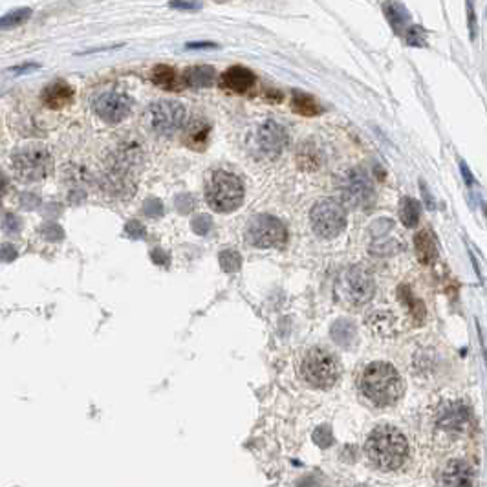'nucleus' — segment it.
<instances>
[{
  "instance_id": "2f4dec72",
  "label": "nucleus",
  "mask_w": 487,
  "mask_h": 487,
  "mask_svg": "<svg viewBox=\"0 0 487 487\" xmlns=\"http://www.w3.org/2000/svg\"><path fill=\"white\" fill-rule=\"evenodd\" d=\"M211 225H212V222L209 216L200 215V216H196L195 220H193V231H195L196 235H200V237H204V235L209 233Z\"/></svg>"
},
{
  "instance_id": "f3484780",
  "label": "nucleus",
  "mask_w": 487,
  "mask_h": 487,
  "mask_svg": "<svg viewBox=\"0 0 487 487\" xmlns=\"http://www.w3.org/2000/svg\"><path fill=\"white\" fill-rule=\"evenodd\" d=\"M383 11H385L386 21L390 22V26H392V30H394L396 34H407V30L411 28V15H409L407 9L403 8V4H399L396 0H389V2H385V6H383Z\"/></svg>"
},
{
  "instance_id": "5701e85b",
  "label": "nucleus",
  "mask_w": 487,
  "mask_h": 487,
  "mask_svg": "<svg viewBox=\"0 0 487 487\" xmlns=\"http://www.w3.org/2000/svg\"><path fill=\"white\" fill-rule=\"evenodd\" d=\"M31 15H34V9L31 8L13 9V11L2 15V19H0V28H2V30H13V28L24 24L26 21H30Z\"/></svg>"
},
{
  "instance_id": "bb28decb",
  "label": "nucleus",
  "mask_w": 487,
  "mask_h": 487,
  "mask_svg": "<svg viewBox=\"0 0 487 487\" xmlns=\"http://www.w3.org/2000/svg\"><path fill=\"white\" fill-rule=\"evenodd\" d=\"M218 260H220V266L224 272L227 273H235L240 270L242 266V259L240 255L237 253V251H222L220 257H218Z\"/></svg>"
},
{
  "instance_id": "72a5a7b5",
  "label": "nucleus",
  "mask_w": 487,
  "mask_h": 487,
  "mask_svg": "<svg viewBox=\"0 0 487 487\" xmlns=\"http://www.w3.org/2000/svg\"><path fill=\"white\" fill-rule=\"evenodd\" d=\"M41 233H43V237L50 242H57L63 238V229L57 224H46L41 229Z\"/></svg>"
},
{
  "instance_id": "4468645a",
  "label": "nucleus",
  "mask_w": 487,
  "mask_h": 487,
  "mask_svg": "<svg viewBox=\"0 0 487 487\" xmlns=\"http://www.w3.org/2000/svg\"><path fill=\"white\" fill-rule=\"evenodd\" d=\"M255 81H257V77L250 68H246V66H231L220 76V86L224 90H229V92L244 93L250 88H253Z\"/></svg>"
},
{
  "instance_id": "f8f14e48",
  "label": "nucleus",
  "mask_w": 487,
  "mask_h": 487,
  "mask_svg": "<svg viewBox=\"0 0 487 487\" xmlns=\"http://www.w3.org/2000/svg\"><path fill=\"white\" fill-rule=\"evenodd\" d=\"M257 145L260 153L270 160L279 158L288 145V130L273 119H267L257 130Z\"/></svg>"
},
{
  "instance_id": "ddd939ff",
  "label": "nucleus",
  "mask_w": 487,
  "mask_h": 487,
  "mask_svg": "<svg viewBox=\"0 0 487 487\" xmlns=\"http://www.w3.org/2000/svg\"><path fill=\"white\" fill-rule=\"evenodd\" d=\"M438 425L447 432L463 431L471 419L469 409L463 403H445L436 416Z\"/></svg>"
},
{
  "instance_id": "a211bd4d",
  "label": "nucleus",
  "mask_w": 487,
  "mask_h": 487,
  "mask_svg": "<svg viewBox=\"0 0 487 487\" xmlns=\"http://www.w3.org/2000/svg\"><path fill=\"white\" fill-rule=\"evenodd\" d=\"M183 83L193 88H207L215 83L216 70L209 64H198V66H191L183 72Z\"/></svg>"
},
{
  "instance_id": "e433bc0d",
  "label": "nucleus",
  "mask_w": 487,
  "mask_h": 487,
  "mask_svg": "<svg viewBox=\"0 0 487 487\" xmlns=\"http://www.w3.org/2000/svg\"><path fill=\"white\" fill-rule=\"evenodd\" d=\"M41 68V64L37 63H26V64H21V66H13L9 72L11 73H17V76H21V73H31L35 72V70Z\"/></svg>"
},
{
  "instance_id": "4c0bfd02",
  "label": "nucleus",
  "mask_w": 487,
  "mask_h": 487,
  "mask_svg": "<svg viewBox=\"0 0 487 487\" xmlns=\"http://www.w3.org/2000/svg\"><path fill=\"white\" fill-rule=\"evenodd\" d=\"M150 257H153V262L158 264V266H163V267L169 266V255H167L165 251L154 250L153 253H150Z\"/></svg>"
},
{
  "instance_id": "473e14b6",
  "label": "nucleus",
  "mask_w": 487,
  "mask_h": 487,
  "mask_svg": "<svg viewBox=\"0 0 487 487\" xmlns=\"http://www.w3.org/2000/svg\"><path fill=\"white\" fill-rule=\"evenodd\" d=\"M2 224H4V231L8 235H17L19 231H21V220H19V216L13 215V212H6Z\"/></svg>"
},
{
  "instance_id": "9d476101",
  "label": "nucleus",
  "mask_w": 487,
  "mask_h": 487,
  "mask_svg": "<svg viewBox=\"0 0 487 487\" xmlns=\"http://www.w3.org/2000/svg\"><path fill=\"white\" fill-rule=\"evenodd\" d=\"M92 111L105 123H121L132 111V99L121 92H103L92 99Z\"/></svg>"
},
{
  "instance_id": "aec40b11",
  "label": "nucleus",
  "mask_w": 487,
  "mask_h": 487,
  "mask_svg": "<svg viewBox=\"0 0 487 487\" xmlns=\"http://www.w3.org/2000/svg\"><path fill=\"white\" fill-rule=\"evenodd\" d=\"M414 250L418 255V260L425 266L432 264L436 260V244L432 240L427 231H419L414 237Z\"/></svg>"
},
{
  "instance_id": "4be33fe9",
  "label": "nucleus",
  "mask_w": 487,
  "mask_h": 487,
  "mask_svg": "<svg viewBox=\"0 0 487 487\" xmlns=\"http://www.w3.org/2000/svg\"><path fill=\"white\" fill-rule=\"evenodd\" d=\"M292 106L297 114L306 116V118H312V116L321 114V106H319L317 103H315V99L312 98V96H308V93H302V92L293 93Z\"/></svg>"
},
{
  "instance_id": "2eb2a0df",
  "label": "nucleus",
  "mask_w": 487,
  "mask_h": 487,
  "mask_svg": "<svg viewBox=\"0 0 487 487\" xmlns=\"http://www.w3.org/2000/svg\"><path fill=\"white\" fill-rule=\"evenodd\" d=\"M43 103L51 108V111H59L68 106L73 101V88L66 83V81H53L46 88L43 90Z\"/></svg>"
},
{
  "instance_id": "f03ea898",
  "label": "nucleus",
  "mask_w": 487,
  "mask_h": 487,
  "mask_svg": "<svg viewBox=\"0 0 487 487\" xmlns=\"http://www.w3.org/2000/svg\"><path fill=\"white\" fill-rule=\"evenodd\" d=\"M364 451L374 467L381 471H396L407 460L409 441L396 427L381 425L370 432Z\"/></svg>"
},
{
  "instance_id": "c9c22d12",
  "label": "nucleus",
  "mask_w": 487,
  "mask_h": 487,
  "mask_svg": "<svg viewBox=\"0 0 487 487\" xmlns=\"http://www.w3.org/2000/svg\"><path fill=\"white\" fill-rule=\"evenodd\" d=\"M127 235L130 238H134V240H138V238H143L145 237V227L140 224V222H128Z\"/></svg>"
},
{
  "instance_id": "423d86ee",
  "label": "nucleus",
  "mask_w": 487,
  "mask_h": 487,
  "mask_svg": "<svg viewBox=\"0 0 487 487\" xmlns=\"http://www.w3.org/2000/svg\"><path fill=\"white\" fill-rule=\"evenodd\" d=\"M13 167H15L19 178L26 180V182H39L50 174L51 154L43 145H28L15 153Z\"/></svg>"
},
{
  "instance_id": "0eeeda50",
  "label": "nucleus",
  "mask_w": 487,
  "mask_h": 487,
  "mask_svg": "<svg viewBox=\"0 0 487 487\" xmlns=\"http://www.w3.org/2000/svg\"><path fill=\"white\" fill-rule=\"evenodd\" d=\"M339 189L341 200L348 207L354 209H366L372 205L376 193H374V185L370 182L369 174L363 169H350L343 174L337 183Z\"/></svg>"
},
{
  "instance_id": "39448f33",
  "label": "nucleus",
  "mask_w": 487,
  "mask_h": 487,
  "mask_svg": "<svg viewBox=\"0 0 487 487\" xmlns=\"http://www.w3.org/2000/svg\"><path fill=\"white\" fill-rule=\"evenodd\" d=\"M145 119H147L148 127L153 128L156 134L173 136L185 125L187 111L182 103L161 99V101H156L148 106Z\"/></svg>"
},
{
  "instance_id": "ea45409f",
  "label": "nucleus",
  "mask_w": 487,
  "mask_h": 487,
  "mask_svg": "<svg viewBox=\"0 0 487 487\" xmlns=\"http://www.w3.org/2000/svg\"><path fill=\"white\" fill-rule=\"evenodd\" d=\"M467 13H469V31L471 37H475L476 34V19H475V9H473V4H467Z\"/></svg>"
},
{
  "instance_id": "412c9836",
  "label": "nucleus",
  "mask_w": 487,
  "mask_h": 487,
  "mask_svg": "<svg viewBox=\"0 0 487 487\" xmlns=\"http://www.w3.org/2000/svg\"><path fill=\"white\" fill-rule=\"evenodd\" d=\"M332 337L341 347H350L354 343V339H356V327L350 321H347V319H339L332 327Z\"/></svg>"
},
{
  "instance_id": "c85d7f7f",
  "label": "nucleus",
  "mask_w": 487,
  "mask_h": 487,
  "mask_svg": "<svg viewBox=\"0 0 487 487\" xmlns=\"http://www.w3.org/2000/svg\"><path fill=\"white\" fill-rule=\"evenodd\" d=\"M314 441L319 447H330L334 444V432L328 425H321L314 431Z\"/></svg>"
},
{
  "instance_id": "1a4fd4ad",
  "label": "nucleus",
  "mask_w": 487,
  "mask_h": 487,
  "mask_svg": "<svg viewBox=\"0 0 487 487\" xmlns=\"http://www.w3.org/2000/svg\"><path fill=\"white\" fill-rule=\"evenodd\" d=\"M288 238V231L282 222L272 215H259L247 224L246 240L255 247L282 246Z\"/></svg>"
},
{
  "instance_id": "6e6552de",
  "label": "nucleus",
  "mask_w": 487,
  "mask_h": 487,
  "mask_svg": "<svg viewBox=\"0 0 487 487\" xmlns=\"http://www.w3.org/2000/svg\"><path fill=\"white\" fill-rule=\"evenodd\" d=\"M312 227L321 238H335L347 225V211L335 200H321L312 207Z\"/></svg>"
},
{
  "instance_id": "a878e982",
  "label": "nucleus",
  "mask_w": 487,
  "mask_h": 487,
  "mask_svg": "<svg viewBox=\"0 0 487 487\" xmlns=\"http://www.w3.org/2000/svg\"><path fill=\"white\" fill-rule=\"evenodd\" d=\"M207 132H209V127L204 123H196L193 125L191 128H189V132H187V143L193 145L195 148H200L202 145H205V140H207Z\"/></svg>"
},
{
  "instance_id": "c756f323",
  "label": "nucleus",
  "mask_w": 487,
  "mask_h": 487,
  "mask_svg": "<svg viewBox=\"0 0 487 487\" xmlns=\"http://www.w3.org/2000/svg\"><path fill=\"white\" fill-rule=\"evenodd\" d=\"M170 9H178V11H200L204 4L200 0H170Z\"/></svg>"
},
{
  "instance_id": "58836bf2",
  "label": "nucleus",
  "mask_w": 487,
  "mask_h": 487,
  "mask_svg": "<svg viewBox=\"0 0 487 487\" xmlns=\"http://www.w3.org/2000/svg\"><path fill=\"white\" fill-rule=\"evenodd\" d=\"M220 48L216 43H187L185 50H216Z\"/></svg>"
},
{
  "instance_id": "9b49d317",
  "label": "nucleus",
  "mask_w": 487,
  "mask_h": 487,
  "mask_svg": "<svg viewBox=\"0 0 487 487\" xmlns=\"http://www.w3.org/2000/svg\"><path fill=\"white\" fill-rule=\"evenodd\" d=\"M343 289L344 295H347V299L352 304L361 306L366 304L374 297L376 282H374V277L370 275L369 270H364L361 266H354L344 273Z\"/></svg>"
},
{
  "instance_id": "7c9ffc66",
  "label": "nucleus",
  "mask_w": 487,
  "mask_h": 487,
  "mask_svg": "<svg viewBox=\"0 0 487 487\" xmlns=\"http://www.w3.org/2000/svg\"><path fill=\"white\" fill-rule=\"evenodd\" d=\"M405 41H407L409 46H424V30H421L419 26H411L407 30V34H405Z\"/></svg>"
},
{
  "instance_id": "6ab92c4d",
  "label": "nucleus",
  "mask_w": 487,
  "mask_h": 487,
  "mask_svg": "<svg viewBox=\"0 0 487 487\" xmlns=\"http://www.w3.org/2000/svg\"><path fill=\"white\" fill-rule=\"evenodd\" d=\"M153 83L165 90H180L185 83L183 77L178 76L176 68L169 64H156L153 68Z\"/></svg>"
},
{
  "instance_id": "79ce46f5",
  "label": "nucleus",
  "mask_w": 487,
  "mask_h": 487,
  "mask_svg": "<svg viewBox=\"0 0 487 487\" xmlns=\"http://www.w3.org/2000/svg\"><path fill=\"white\" fill-rule=\"evenodd\" d=\"M460 169H462V174H463V178H466V183L467 185H471V183H473V176L469 174V169H467V165L463 163V161L460 163Z\"/></svg>"
},
{
  "instance_id": "cd10ccee",
  "label": "nucleus",
  "mask_w": 487,
  "mask_h": 487,
  "mask_svg": "<svg viewBox=\"0 0 487 487\" xmlns=\"http://www.w3.org/2000/svg\"><path fill=\"white\" fill-rule=\"evenodd\" d=\"M399 297H401V301L405 302V304L411 308V312H412V315H416L418 319H421L425 315V309H424V306H421V302L419 301H416L414 297H412V293H411V289L407 288V286H401L399 288Z\"/></svg>"
},
{
  "instance_id": "b1692460",
  "label": "nucleus",
  "mask_w": 487,
  "mask_h": 487,
  "mask_svg": "<svg viewBox=\"0 0 487 487\" xmlns=\"http://www.w3.org/2000/svg\"><path fill=\"white\" fill-rule=\"evenodd\" d=\"M399 218L403 225L407 227H416L419 222V204L414 198H403L401 207H399Z\"/></svg>"
},
{
  "instance_id": "dca6fc26",
  "label": "nucleus",
  "mask_w": 487,
  "mask_h": 487,
  "mask_svg": "<svg viewBox=\"0 0 487 487\" xmlns=\"http://www.w3.org/2000/svg\"><path fill=\"white\" fill-rule=\"evenodd\" d=\"M444 486H471L473 483V469L462 460H453L441 471Z\"/></svg>"
},
{
  "instance_id": "393cba45",
  "label": "nucleus",
  "mask_w": 487,
  "mask_h": 487,
  "mask_svg": "<svg viewBox=\"0 0 487 487\" xmlns=\"http://www.w3.org/2000/svg\"><path fill=\"white\" fill-rule=\"evenodd\" d=\"M366 322L379 335H389L390 332L394 330V321L389 315V312H374L370 319H366Z\"/></svg>"
},
{
  "instance_id": "7ed1b4c3",
  "label": "nucleus",
  "mask_w": 487,
  "mask_h": 487,
  "mask_svg": "<svg viewBox=\"0 0 487 487\" xmlns=\"http://www.w3.org/2000/svg\"><path fill=\"white\" fill-rule=\"evenodd\" d=\"M302 381L314 389H332L339 381L341 364L324 348H309L299 364Z\"/></svg>"
},
{
  "instance_id": "f257e3e1",
  "label": "nucleus",
  "mask_w": 487,
  "mask_h": 487,
  "mask_svg": "<svg viewBox=\"0 0 487 487\" xmlns=\"http://www.w3.org/2000/svg\"><path fill=\"white\" fill-rule=\"evenodd\" d=\"M359 389L372 405L390 407L401 399L403 392H405V383L392 364L374 361L361 372Z\"/></svg>"
},
{
  "instance_id": "f704fd0d",
  "label": "nucleus",
  "mask_w": 487,
  "mask_h": 487,
  "mask_svg": "<svg viewBox=\"0 0 487 487\" xmlns=\"http://www.w3.org/2000/svg\"><path fill=\"white\" fill-rule=\"evenodd\" d=\"M161 211H163V205H161V202L158 198H150L145 202L143 212L147 216H160Z\"/></svg>"
},
{
  "instance_id": "20e7f679",
  "label": "nucleus",
  "mask_w": 487,
  "mask_h": 487,
  "mask_svg": "<svg viewBox=\"0 0 487 487\" xmlns=\"http://www.w3.org/2000/svg\"><path fill=\"white\" fill-rule=\"evenodd\" d=\"M207 202L215 211H235L244 202V185L231 173L216 170L207 183Z\"/></svg>"
},
{
  "instance_id": "a19ab883",
  "label": "nucleus",
  "mask_w": 487,
  "mask_h": 487,
  "mask_svg": "<svg viewBox=\"0 0 487 487\" xmlns=\"http://www.w3.org/2000/svg\"><path fill=\"white\" fill-rule=\"evenodd\" d=\"M2 255H4V257H2L4 262H9V260H13L17 257V250H15L11 244H4V246H2Z\"/></svg>"
}]
</instances>
